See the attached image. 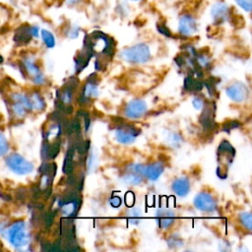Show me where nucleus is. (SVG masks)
Segmentation results:
<instances>
[{
    "instance_id": "1",
    "label": "nucleus",
    "mask_w": 252,
    "mask_h": 252,
    "mask_svg": "<svg viewBox=\"0 0 252 252\" xmlns=\"http://www.w3.org/2000/svg\"><path fill=\"white\" fill-rule=\"evenodd\" d=\"M88 45L94 56H96V59L101 61L106 65L105 60H109L114 54L115 42L112 37L100 31H94L87 35H85L84 43Z\"/></svg>"
},
{
    "instance_id": "2",
    "label": "nucleus",
    "mask_w": 252,
    "mask_h": 252,
    "mask_svg": "<svg viewBox=\"0 0 252 252\" xmlns=\"http://www.w3.org/2000/svg\"><path fill=\"white\" fill-rule=\"evenodd\" d=\"M4 235L8 242L17 249L26 247L31 239L27 223L24 220H17L7 228H4Z\"/></svg>"
},
{
    "instance_id": "3",
    "label": "nucleus",
    "mask_w": 252,
    "mask_h": 252,
    "mask_svg": "<svg viewBox=\"0 0 252 252\" xmlns=\"http://www.w3.org/2000/svg\"><path fill=\"white\" fill-rule=\"evenodd\" d=\"M120 58L131 64H143L150 60L151 49L146 43H137L124 48L120 52Z\"/></svg>"
},
{
    "instance_id": "4",
    "label": "nucleus",
    "mask_w": 252,
    "mask_h": 252,
    "mask_svg": "<svg viewBox=\"0 0 252 252\" xmlns=\"http://www.w3.org/2000/svg\"><path fill=\"white\" fill-rule=\"evenodd\" d=\"M7 167L15 174L27 175L33 170V164L19 154H12L6 158Z\"/></svg>"
},
{
    "instance_id": "5",
    "label": "nucleus",
    "mask_w": 252,
    "mask_h": 252,
    "mask_svg": "<svg viewBox=\"0 0 252 252\" xmlns=\"http://www.w3.org/2000/svg\"><path fill=\"white\" fill-rule=\"evenodd\" d=\"M141 130L131 124H118L115 129V139L121 144H131L140 135Z\"/></svg>"
},
{
    "instance_id": "6",
    "label": "nucleus",
    "mask_w": 252,
    "mask_h": 252,
    "mask_svg": "<svg viewBox=\"0 0 252 252\" xmlns=\"http://www.w3.org/2000/svg\"><path fill=\"white\" fill-rule=\"evenodd\" d=\"M11 99H12V112L17 118H22L27 114L28 111L32 110L30 95L17 93L11 95Z\"/></svg>"
},
{
    "instance_id": "7",
    "label": "nucleus",
    "mask_w": 252,
    "mask_h": 252,
    "mask_svg": "<svg viewBox=\"0 0 252 252\" xmlns=\"http://www.w3.org/2000/svg\"><path fill=\"white\" fill-rule=\"evenodd\" d=\"M40 29L36 25L23 24L17 28L14 34V39L19 44H27L32 38L39 36Z\"/></svg>"
},
{
    "instance_id": "8",
    "label": "nucleus",
    "mask_w": 252,
    "mask_h": 252,
    "mask_svg": "<svg viewBox=\"0 0 252 252\" xmlns=\"http://www.w3.org/2000/svg\"><path fill=\"white\" fill-rule=\"evenodd\" d=\"M194 206L197 210L203 213H215L218 209V204L214 196L208 192H200L194 198Z\"/></svg>"
},
{
    "instance_id": "9",
    "label": "nucleus",
    "mask_w": 252,
    "mask_h": 252,
    "mask_svg": "<svg viewBox=\"0 0 252 252\" xmlns=\"http://www.w3.org/2000/svg\"><path fill=\"white\" fill-rule=\"evenodd\" d=\"M210 15L215 25H221L230 19V8L225 2L217 1L212 5Z\"/></svg>"
},
{
    "instance_id": "10",
    "label": "nucleus",
    "mask_w": 252,
    "mask_h": 252,
    "mask_svg": "<svg viewBox=\"0 0 252 252\" xmlns=\"http://www.w3.org/2000/svg\"><path fill=\"white\" fill-rule=\"evenodd\" d=\"M97 94H98V89H97L96 75L92 74L89 76L86 84L84 85L82 94H81L78 101L81 105H87L90 103L91 98L95 97Z\"/></svg>"
},
{
    "instance_id": "11",
    "label": "nucleus",
    "mask_w": 252,
    "mask_h": 252,
    "mask_svg": "<svg viewBox=\"0 0 252 252\" xmlns=\"http://www.w3.org/2000/svg\"><path fill=\"white\" fill-rule=\"evenodd\" d=\"M197 29V21L191 14H183L179 17L177 30L181 35L191 36L196 33Z\"/></svg>"
},
{
    "instance_id": "12",
    "label": "nucleus",
    "mask_w": 252,
    "mask_h": 252,
    "mask_svg": "<svg viewBox=\"0 0 252 252\" xmlns=\"http://www.w3.org/2000/svg\"><path fill=\"white\" fill-rule=\"evenodd\" d=\"M225 93L227 96L235 101V102H243L245 101L249 96V90L248 88L240 82L234 83L226 88Z\"/></svg>"
},
{
    "instance_id": "13",
    "label": "nucleus",
    "mask_w": 252,
    "mask_h": 252,
    "mask_svg": "<svg viewBox=\"0 0 252 252\" xmlns=\"http://www.w3.org/2000/svg\"><path fill=\"white\" fill-rule=\"evenodd\" d=\"M147 112V104L142 99H133L125 107L124 113L130 119L142 118Z\"/></svg>"
},
{
    "instance_id": "14",
    "label": "nucleus",
    "mask_w": 252,
    "mask_h": 252,
    "mask_svg": "<svg viewBox=\"0 0 252 252\" xmlns=\"http://www.w3.org/2000/svg\"><path fill=\"white\" fill-rule=\"evenodd\" d=\"M23 65L26 69V72L32 77V80L34 84L42 85L45 82L43 74L41 73L39 67L32 57H26L23 61Z\"/></svg>"
},
{
    "instance_id": "15",
    "label": "nucleus",
    "mask_w": 252,
    "mask_h": 252,
    "mask_svg": "<svg viewBox=\"0 0 252 252\" xmlns=\"http://www.w3.org/2000/svg\"><path fill=\"white\" fill-rule=\"evenodd\" d=\"M156 220L158 227L162 229H167L173 224L175 220V213L168 208H160L157 210Z\"/></svg>"
},
{
    "instance_id": "16",
    "label": "nucleus",
    "mask_w": 252,
    "mask_h": 252,
    "mask_svg": "<svg viewBox=\"0 0 252 252\" xmlns=\"http://www.w3.org/2000/svg\"><path fill=\"white\" fill-rule=\"evenodd\" d=\"M200 123L206 130H211L215 127V103L205 102L200 116Z\"/></svg>"
},
{
    "instance_id": "17",
    "label": "nucleus",
    "mask_w": 252,
    "mask_h": 252,
    "mask_svg": "<svg viewBox=\"0 0 252 252\" xmlns=\"http://www.w3.org/2000/svg\"><path fill=\"white\" fill-rule=\"evenodd\" d=\"M94 56L91 48L86 45L83 44V48L81 49V51L78 53V55L75 57V69L77 73L82 72L89 64L90 59Z\"/></svg>"
},
{
    "instance_id": "18",
    "label": "nucleus",
    "mask_w": 252,
    "mask_h": 252,
    "mask_svg": "<svg viewBox=\"0 0 252 252\" xmlns=\"http://www.w3.org/2000/svg\"><path fill=\"white\" fill-rule=\"evenodd\" d=\"M164 170V164L160 161H155L149 165H144L143 176L147 177L151 181H156L159 178Z\"/></svg>"
},
{
    "instance_id": "19",
    "label": "nucleus",
    "mask_w": 252,
    "mask_h": 252,
    "mask_svg": "<svg viewBox=\"0 0 252 252\" xmlns=\"http://www.w3.org/2000/svg\"><path fill=\"white\" fill-rule=\"evenodd\" d=\"M171 189L178 197H186L190 192V182L186 177H179L172 182Z\"/></svg>"
},
{
    "instance_id": "20",
    "label": "nucleus",
    "mask_w": 252,
    "mask_h": 252,
    "mask_svg": "<svg viewBox=\"0 0 252 252\" xmlns=\"http://www.w3.org/2000/svg\"><path fill=\"white\" fill-rule=\"evenodd\" d=\"M60 233L62 236V239L65 240H75V225L71 218L63 219L61 220V225H60Z\"/></svg>"
},
{
    "instance_id": "21",
    "label": "nucleus",
    "mask_w": 252,
    "mask_h": 252,
    "mask_svg": "<svg viewBox=\"0 0 252 252\" xmlns=\"http://www.w3.org/2000/svg\"><path fill=\"white\" fill-rule=\"evenodd\" d=\"M75 148L71 145L66 153L65 158H64V162H63V166H62V170L65 174H70L73 173L74 168H75Z\"/></svg>"
},
{
    "instance_id": "22",
    "label": "nucleus",
    "mask_w": 252,
    "mask_h": 252,
    "mask_svg": "<svg viewBox=\"0 0 252 252\" xmlns=\"http://www.w3.org/2000/svg\"><path fill=\"white\" fill-rule=\"evenodd\" d=\"M60 152V143L58 141H54L52 143H45L42 147V156L44 158L47 159H52L55 157H57V155Z\"/></svg>"
},
{
    "instance_id": "23",
    "label": "nucleus",
    "mask_w": 252,
    "mask_h": 252,
    "mask_svg": "<svg viewBox=\"0 0 252 252\" xmlns=\"http://www.w3.org/2000/svg\"><path fill=\"white\" fill-rule=\"evenodd\" d=\"M218 154L220 157H221V159H225L228 162V158L231 160L233 159L235 156V150L230 145V143H228L227 141H222L219 146Z\"/></svg>"
},
{
    "instance_id": "24",
    "label": "nucleus",
    "mask_w": 252,
    "mask_h": 252,
    "mask_svg": "<svg viewBox=\"0 0 252 252\" xmlns=\"http://www.w3.org/2000/svg\"><path fill=\"white\" fill-rule=\"evenodd\" d=\"M204 85L203 83L200 81V79L198 78H195L191 75L187 76L184 80V89L187 91V92H190V93H196V92H199L203 89Z\"/></svg>"
},
{
    "instance_id": "25",
    "label": "nucleus",
    "mask_w": 252,
    "mask_h": 252,
    "mask_svg": "<svg viewBox=\"0 0 252 252\" xmlns=\"http://www.w3.org/2000/svg\"><path fill=\"white\" fill-rule=\"evenodd\" d=\"M39 36L47 48H53L55 46V44H56L55 36L49 30H46V29L40 30Z\"/></svg>"
},
{
    "instance_id": "26",
    "label": "nucleus",
    "mask_w": 252,
    "mask_h": 252,
    "mask_svg": "<svg viewBox=\"0 0 252 252\" xmlns=\"http://www.w3.org/2000/svg\"><path fill=\"white\" fill-rule=\"evenodd\" d=\"M30 99H31V103H32V109L40 111L45 107V101L39 94H37V93L31 94Z\"/></svg>"
},
{
    "instance_id": "27",
    "label": "nucleus",
    "mask_w": 252,
    "mask_h": 252,
    "mask_svg": "<svg viewBox=\"0 0 252 252\" xmlns=\"http://www.w3.org/2000/svg\"><path fill=\"white\" fill-rule=\"evenodd\" d=\"M195 61L201 69L208 68V67L211 66V57L205 52H198L197 51L196 56H195Z\"/></svg>"
},
{
    "instance_id": "28",
    "label": "nucleus",
    "mask_w": 252,
    "mask_h": 252,
    "mask_svg": "<svg viewBox=\"0 0 252 252\" xmlns=\"http://www.w3.org/2000/svg\"><path fill=\"white\" fill-rule=\"evenodd\" d=\"M142 175L132 170H130L123 176V181L130 185H138L142 182Z\"/></svg>"
},
{
    "instance_id": "29",
    "label": "nucleus",
    "mask_w": 252,
    "mask_h": 252,
    "mask_svg": "<svg viewBox=\"0 0 252 252\" xmlns=\"http://www.w3.org/2000/svg\"><path fill=\"white\" fill-rule=\"evenodd\" d=\"M129 222L133 224H138L142 219V212L139 208H132L127 212L126 215Z\"/></svg>"
},
{
    "instance_id": "30",
    "label": "nucleus",
    "mask_w": 252,
    "mask_h": 252,
    "mask_svg": "<svg viewBox=\"0 0 252 252\" xmlns=\"http://www.w3.org/2000/svg\"><path fill=\"white\" fill-rule=\"evenodd\" d=\"M9 152V142L6 136L0 132V158L4 157Z\"/></svg>"
},
{
    "instance_id": "31",
    "label": "nucleus",
    "mask_w": 252,
    "mask_h": 252,
    "mask_svg": "<svg viewBox=\"0 0 252 252\" xmlns=\"http://www.w3.org/2000/svg\"><path fill=\"white\" fill-rule=\"evenodd\" d=\"M239 220L241 223L248 229L251 230V214L249 212H243L239 216Z\"/></svg>"
},
{
    "instance_id": "32",
    "label": "nucleus",
    "mask_w": 252,
    "mask_h": 252,
    "mask_svg": "<svg viewBox=\"0 0 252 252\" xmlns=\"http://www.w3.org/2000/svg\"><path fill=\"white\" fill-rule=\"evenodd\" d=\"M235 4L244 12L250 13L252 9V0H234Z\"/></svg>"
},
{
    "instance_id": "33",
    "label": "nucleus",
    "mask_w": 252,
    "mask_h": 252,
    "mask_svg": "<svg viewBox=\"0 0 252 252\" xmlns=\"http://www.w3.org/2000/svg\"><path fill=\"white\" fill-rule=\"evenodd\" d=\"M182 138L180 137V135L176 134V133H169L167 136V143L170 144L172 147H178L181 144Z\"/></svg>"
},
{
    "instance_id": "34",
    "label": "nucleus",
    "mask_w": 252,
    "mask_h": 252,
    "mask_svg": "<svg viewBox=\"0 0 252 252\" xmlns=\"http://www.w3.org/2000/svg\"><path fill=\"white\" fill-rule=\"evenodd\" d=\"M240 126V123L236 120H230V121H227L225 122L223 125H222V130L229 133L231 130L233 129H236Z\"/></svg>"
},
{
    "instance_id": "35",
    "label": "nucleus",
    "mask_w": 252,
    "mask_h": 252,
    "mask_svg": "<svg viewBox=\"0 0 252 252\" xmlns=\"http://www.w3.org/2000/svg\"><path fill=\"white\" fill-rule=\"evenodd\" d=\"M65 33L69 38H77L80 33V29L77 26H70L67 28Z\"/></svg>"
},
{
    "instance_id": "36",
    "label": "nucleus",
    "mask_w": 252,
    "mask_h": 252,
    "mask_svg": "<svg viewBox=\"0 0 252 252\" xmlns=\"http://www.w3.org/2000/svg\"><path fill=\"white\" fill-rule=\"evenodd\" d=\"M167 243L169 247H179L182 245V240L177 236V235H171L168 239H167Z\"/></svg>"
},
{
    "instance_id": "37",
    "label": "nucleus",
    "mask_w": 252,
    "mask_h": 252,
    "mask_svg": "<svg viewBox=\"0 0 252 252\" xmlns=\"http://www.w3.org/2000/svg\"><path fill=\"white\" fill-rule=\"evenodd\" d=\"M157 30H158V32L159 33H161L164 36H167V37H171L172 36V33H171L170 30L164 24H158L157 25Z\"/></svg>"
},
{
    "instance_id": "38",
    "label": "nucleus",
    "mask_w": 252,
    "mask_h": 252,
    "mask_svg": "<svg viewBox=\"0 0 252 252\" xmlns=\"http://www.w3.org/2000/svg\"><path fill=\"white\" fill-rule=\"evenodd\" d=\"M192 103H193V106L196 108V109H202L204 104H205V101L202 97L200 96H195L192 100Z\"/></svg>"
},
{
    "instance_id": "39",
    "label": "nucleus",
    "mask_w": 252,
    "mask_h": 252,
    "mask_svg": "<svg viewBox=\"0 0 252 252\" xmlns=\"http://www.w3.org/2000/svg\"><path fill=\"white\" fill-rule=\"evenodd\" d=\"M108 202H109V205H110L111 207H113V208H118V207H120V205H121V203H122V201H121V199H120L119 196H111V197L109 198Z\"/></svg>"
},
{
    "instance_id": "40",
    "label": "nucleus",
    "mask_w": 252,
    "mask_h": 252,
    "mask_svg": "<svg viewBox=\"0 0 252 252\" xmlns=\"http://www.w3.org/2000/svg\"><path fill=\"white\" fill-rule=\"evenodd\" d=\"M81 0H67V4L68 5H77L78 3H80Z\"/></svg>"
},
{
    "instance_id": "41",
    "label": "nucleus",
    "mask_w": 252,
    "mask_h": 252,
    "mask_svg": "<svg viewBox=\"0 0 252 252\" xmlns=\"http://www.w3.org/2000/svg\"><path fill=\"white\" fill-rule=\"evenodd\" d=\"M129 1H133V2H140V1H143V0H129Z\"/></svg>"
}]
</instances>
